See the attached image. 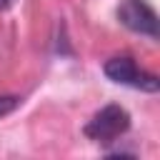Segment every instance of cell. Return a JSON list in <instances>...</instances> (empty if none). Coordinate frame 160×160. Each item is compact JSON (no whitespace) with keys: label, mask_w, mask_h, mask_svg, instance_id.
<instances>
[{"label":"cell","mask_w":160,"mask_h":160,"mask_svg":"<svg viewBox=\"0 0 160 160\" xmlns=\"http://www.w3.org/2000/svg\"><path fill=\"white\" fill-rule=\"evenodd\" d=\"M118 20L132 32L158 38V15L148 0H122L118 5Z\"/></svg>","instance_id":"3"},{"label":"cell","mask_w":160,"mask_h":160,"mask_svg":"<svg viewBox=\"0 0 160 160\" xmlns=\"http://www.w3.org/2000/svg\"><path fill=\"white\" fill-rule=\"evenodd\" d=\"M102 72L118 82V85H128L132 90H142V92H158L160 90V80L158 75L142 70L130 55H115L102 65Z\"/></svg>","instance_id":"1"},{"label":"cell","mask_w":160,"mask_h":160,"mask_svg":"<svg viewBox=\"0 0 160 160\" xmlns=\"http://www.w3.org/2000/svg\"><path fill=\"white\" fill-rule=\"evenodd\" d=\"M18 105H20V98L18 95H0V118L2 115H10Z\"/></svg>","instance_id":"4"},{"label":"cell","mask_w":160,"mask_h":160,"mask_svg":"<svg viewBox=\"0 0 160 160\" xmlns=\"http://www.w3.org/2000/svg\"><path fill=\"white\" fill-rule=\"evenodd\" d=\"M130 128V112L120 105L100 108L85 125V135L95 142H112L115 138L125 135Z\"/></svg>","instance_id":"2"},{"label":"cell","mask_w":160,"mask_h":160,"mask_svg":"<svg viewBox=\"0 0 160 160\" xmlns=\"http://www.w3.org/2000/svg\"><path fill=\"white\" fill-rule=\"evenodd\" d=\"M8 5H12V0H0V10H5Z\"/></svg>","instance_id":"5"}]
</instances>
